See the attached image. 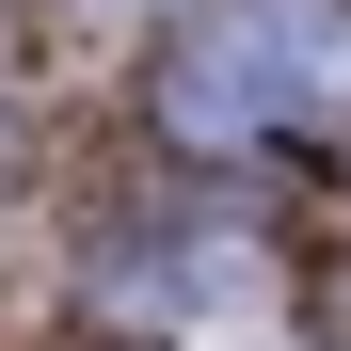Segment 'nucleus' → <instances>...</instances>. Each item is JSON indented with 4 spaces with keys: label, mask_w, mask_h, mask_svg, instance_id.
<instances>
[{
    "label": "nucleus",
    "mask_w": 351,
    "mask_h": 351,
    "mask_svg": "<svg viewBox=\"0 0 351 351\" xmlns=\"http://www.w3.org/2000/svg\"><path fill=\"white\" fill-rule=\"evenodd\" d=\"M144 128L176 160H256L351 128V0H192L144 80Z\"/></svg>",
    "instance_id": "nucleus-1"
},
{
    "label": "nucleus",
    "mask_w": 351,
    "mask_h": 351,
    "mask_svg": "<svg viewBox=\"0 0 351 351\" xmlns=\"http://www.w3.org/2000/svg\"><path fill=\"white\" fill-rule=\"evenodd\" d=\"M0 176H16V128H0Z\"/></svg>",
    "instance_id": "nucleus-3"
},
{
    "label": "nucleus",
    "mask_w": 351,
    "mask_h": 351,
    "mask_svg": "<svg viewBox=\"0 0 351 351\" xmlns=\"http://www.w3.org/2000/svg\"><path fill=\"white\" fill-rule=\"evenodd\" d=\"M223 287H256V240H223V223H112L96 271H80V304L112 335H176V319H208Z\"/></svg>",
    "instance_id": "nucleus-2"
}]
</instances>
